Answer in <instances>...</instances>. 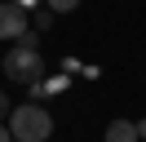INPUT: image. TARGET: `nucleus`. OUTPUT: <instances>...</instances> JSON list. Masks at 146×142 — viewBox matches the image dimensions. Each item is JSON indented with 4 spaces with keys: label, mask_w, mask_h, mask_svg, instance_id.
<instances>
[{
    "label": "nucleus",
    "mask_w": 146,
    "mask_h": 142,
    "mask_svg": "<svg viewBox=\"0 0 146 142\" xmlns=\"http://www.w3.org/2000/svg\"><path fill=\"white\" fill-rule=\"evenodd\" d=\"M9 133H13V142H49L53 138V111L31 98V102L9 111Z\"/></svg>",
    "instance_id": "obj_1"
},
{
    "label": "nucleus",
    "mask_w": 146,
    "mask_h": 142,
    "mask_svg": "<svg viewBox=\"0 0 146 142\" xmlns=\"http://www.w3.org/2000/svg\"><path fill=\"white\" fill-rule=\"evenodd\" d=\"M5 76L13 80V84H31V80L44 76V58H40V44H13L9 53H5Z\"/></svg>",
    "instance_id": "obj_2"
},
{
    "label": "nucleus",
    "mask_w": 146,
    "mask_h": 142,
    "mask_svg": "<svg viewBox=\"0 0 146 142\" xmlns=\"http://www.w3.org/2000/svg\"><path fill=\"white\" fill-rule=\"evenodd\" d=\"M27 27H31V13H27L22 5H13V0L0 5V40H18Z\"/></svg>",
    "instance_id": "obj_3"
},
{
    "label": "nucleus",
    "mask_w": 146,
    "mask_h": 142,
    "mask_svg": "<svg viewBox=\"0 0 146 142\" xmlns=\"http://www.w3.org/2000/svg\"><path fill=\"white\" fill-rule=\"evenodd\" d=\"M102 142H142L137 120H111V124H106V133H102Z\"/></svg>",
    "instance_id": "obj_4"
},
{
    "label": "nucleus",
    "mask_w": 146,
    "mask_h": 142,
    "mask_svg": "<svg viewBox=\"0 0 146 142\" xmlns=\"http://www.w3.org/2000/svg\"><path fill=\"white\" fill-rule=\"evenodd\" d=\"M53 9H49V5H40V9H31V27H36V31H49V27H53Z\"/></svg>",
    "instance_id": "obj_5"
},
{
    "label": "nucleus",
    "mask_w": 146,
    "mask_h": 142,
    "mask_svg": "<svg viewBox=\"0 0 146 142\" xmlns=\"http://www.w3.org/2000/svg\"><path fill=\"white\" fill-rule=\"evenodd\" d=\"M49 9H53V13H75V9L84 5V0H44Z\"/></svg>",
    "instance_id": "obj_6"
},
{
    "label": "nucleus",
    "mask_w": 146,
    "mask_h": 142,
    "mask_svg": "<svg viewBox=\"0 0 146 142\" xmlns=\"http://www.w3.org/2000/svg\"><path fill=\"white\" fill-rule=\"evenodd\" d=\"M13 107H9V93H5V89H0V120H5V115H9Z\"/></svg>",
    "instance_id": "obj_7"
},
{
    "label": "nucleus",
    "mask_w": 146,
    "mask_h": 142,
    "mask_svg": "<svg viewBox=\"0 0 146 142\" xmlns=\"http://www.w3.org/2000/svg\"><path fill=\"white\" fill-rule=\"evenodd\" d=\"M13 5H22V9H27V13H31V9H40V5H44V0H13Z\"/></svg>",
    "instance_id": "obj_8"
},
{
    "label": "nucleus",
    "mask_w": 146,
    "mask_h": 142,
    "mask_svg": "<svg viewBox=\"0 0 146 142\" xmlns=\"http://www.w3.org/2000/svg\"><path fill=\"white\" fill-rule=\"evenodd\" d=\"M0 142H13V133H9V124H0Z\"/></svg>",
    "instance_id": "obj_9"
},
{
    "label": "nucleus",
    "mask_w": 146,
    "mask_h": 142,
    "mask_svg": "<svg viewBox=\"0 0 146 142\" xmlns=\"http://www.w3.org/2000/svg\"><path fill=\"white\" fill-rule=\"evenodd\" d=\"M137 133H142V138H146V120H137Z\"/></svg>",
    "instance_id": "obj_10"
}]
</instances>
